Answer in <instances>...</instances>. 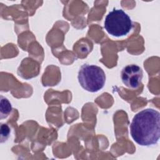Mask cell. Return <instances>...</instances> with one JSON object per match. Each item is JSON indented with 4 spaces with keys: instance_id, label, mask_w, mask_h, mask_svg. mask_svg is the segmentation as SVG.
Instances as JSON below:
<instances>
[{
    "instance_id": "1",
    "label": "cell",
    "mask_w": 160,
    "mask_h": 160,
    "mask_svg": "<svg viewBox=\"0 0 160 160\" xmlns=\"http://www.w3.org/2000/svg\"><path fill=\"white\" fill-rule=\"evenodd\" d=\"M130 134L133 140L142 146L156 144L160 138V113L152 108L138 112L132 118Z\"/></svg>"
},
{
    "instance_id": "2",
    "label": "cell",
    "mask_w": 160,
    "mask_h": 160,
    "mask_svg": "<svg viewBox=\"0 0 160 160\" xmlns=\"http://www.w3.org/2000/svg\"><path fill=\"white\" fill-rule=\"evenodd\" d=\"M78 79L84 89L91 92H96L104 87L106 78L101 68L94 64H84L79 69Z\"/></svg>"
},
{
    "instance_id": "3",
    "label": "cell",
    "mask_w": 160,
    "mask_h": 160,
    "mask_svg": "<svg viewBox=\"0 0 160 160\" xmlns=\"http://www.w3.org/2000/svg\"><path fill=\"white\" fill-rule=\"evenodd\" d=\"M104 27L106 31L115 37L127 35L132 28L129 16L121 9L114 8L106 16Z\"/></svg>"
},
{
    "instance_id": "4",
    "label": "cell",
    "mask_w": 160,
    "mask_h": 160,
    "mask_svg": "<svg viewBox=\"0 0 160 160\" xmlns=\"http://www.w3.org/2000/svg\"><path fill=\"white\" fill-rule=\"evenodd\" d=\"M143 77L142 68L137 64H128L124 66L121 72L123 84L129 88L137 89L141 84Z\"/></svg>"
},
{
    "instance_id": "5",
    "label": "cell",
    "mask_w": 160,
    "mask_h": 160,
    "mask_svg": "<svg viewBox=\"0 0 160 160\" xmlns=\"http://www.w3.org/2000/svg\"><path fill=\"white\" fill-rule=\"evenodd\" d=\"M12 111V106L9 101L6 98L1 96L0 102V118L2 119L7 118Z\"/></svg>"
},
{
    "instance_id": "6",
    "label": "cell",
    "mask_w": 160,
    "mask_h": 160,
    "mask_svg": "<svg viewBox=\"0 0 160 160\" xmlns=\"http://www.w3.org/2000/svg\"><path fill=\"white\" fill-rule=\"evenodd\" d=\"M11 129L6 124H1V142H3L9 138Z\"/></svg>"
}]
</instances>
